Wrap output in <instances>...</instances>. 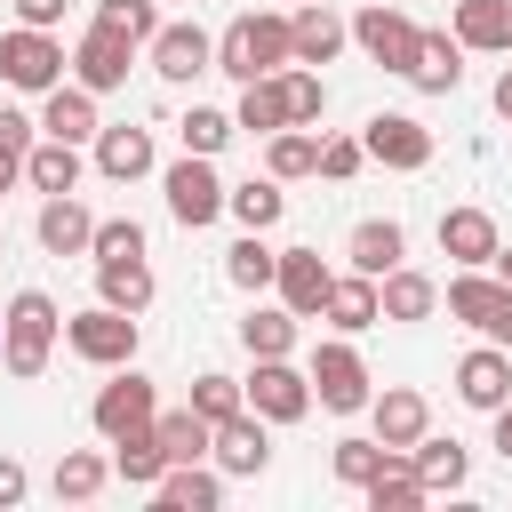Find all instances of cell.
Masks as SVG:
<instances>
[{
	"instance_id": "cell-1",
	"label": "cell",
	"mask_w": 512,
	"mask_h": 512,
	"mask_svg": "<svg viewBox=\"0 0 512 512\" xmlns=\"http://www.w3.org/2000/svg\"><path fill=\"white\" fill-rule=\"evenodd\" d=\"M56 336H64V312H56V296H48V288H16V296H8V312H0V368H8L16 384L48 376V352H56Z\"/></svg>"
},
{
	"instance_id": "cell-2",
	"label": "cell",
	"mask_w": 512,
	"mask_h": 512,
	"mask_svg": "<svg viewBox=\"0 0 512 512\" xmlns=\"http://www.w3.org/2000/svg\"><path fill=\"white\" fill-rule=\"evenodd\" d=\"M296 64V48H288V16H232L224 24V40H216V72H232L240 88L248 80H272V72H288Z\"/></svg>"
},
{
	"instance_id": "cell-3",
	"label": "cell",
	"mask_w": 512,
	"mask_h": 512,
	"mask_svg": "<svg viewBox=\"0 0 512 512\" xmlns=\"http://www.w3.org/2000/svg\"><path fill=\"white\" fill-rule=\"evenodd\" d=\"M64 344L88 360V368H128L136 360V312H120V304H88V312H72L64 320Z\"/></svg>"
},
{
	"instance_id": "cell-4",
	"label": "cell",
	"mask_w": 512,
	"mask_h": 512,
	"mask_svg": "<svg viewBox=\"0 0 512 512\" xmlns=\"http://www.w3.org/2000/svg\"><path fill=\"white\" fill-rule=\"evenodd\" d=\"M160 184H168V216H176L184 232L216 224V216H224V192H232V184L216 176V160H208V152H184V160H176Z\"/></svg>"
},
{
	"instance_id": "cell-5",
	"label": "cell",
	"mask_w": 512,
	"mask_h": 512,
	"mask_svg": "<svg viewBox=\"0 0 512 512\" xmlns=\"http://www.w3.org/2000/svg\"><path fill=\"white\" fill-rule=\"evenodd\" d=\"M304 376H312V400H320L328 416H360V408L376 400V392H368V360H360L344 336H336V344H320Z\"/></svg>"
},
{
	"instance_id": "cell-6",
	"label": "cell",
	"mask_w": 512,
	"mask_h": 512,
	"mask_svg": "<svg viewBox=\"0 0 512 512\" xmlns=\"http://www.w3.org/2000/svg\"><path fill=\"white\" fill-rule=\"evenodd\" d=\"M0 80H8V88H24V96H48V88L64 80V48H56L40 24L0 32Z\"/></svg>"
},
{
	"instance_id": "cell-7",
	"label": "cell",
	"mask_w": 512,
	"mask_h": 512,
	"mask_svg": "<svg viewBox=\"0 0 512 512\" xmlns=\"http://www.w3.org/2000/svg\"><path fill=\"white\" fill-rule=\"evenodd\" d=\"M248 408H256L264 424H304V416H312V376L288 368V360H256V376H248Z\"/></svg>"
},
{
	"instance_id": "cell-8",
	"label": "cell",
	"mask_w": 512,
	"mask_h": 512,
	"mask_svg": "<svg viewBox=\"0 0 512 512\" xmlns=\"http://www.w3.org/2000/svg\"><path fill=\"white\" fill-rule=\"evenodd\" d=\"M360 144H368V160H384V168H400V176H416V168L432 160V128H424L416 112H376V120L360 128Z\"/></svg>"
},
{
	"instance_id": "cell-9",
	"label": "cell",
	"mask_w": 512,
	"mask_h": 512,
	"mask_svg": "<svg viewBox=\"0 0 512 512\" xmlns=\"http://www.w3.org/2000/svg\"><path fill=\"white\" fill-rule=\"evenodd\" d=\"M88 416H96V432H104V440H120V432H144V424L160 416V392H152V376L120 368V376L96 392V408H88Z\"/></svg>"
},
{
	"instance_id": "cell-10",
	"label": "cell",
	"mask_w": 512,
	"mask_h": 512,
	"mask_svg": "<svg viewBox=\"0 0 512 512\" xmlns=\"http://www.w3.org/2000/svg\"><path fill=\"white\" fill-rule=\"evenodd\" d=\"M352 40H360L368 64H384V72H408V56H416V24H408L400 8H384V0H368V8L352 16Z\"/></svg>"
},
{
	"instance_id": "cell-11",
	"label": "cell",
	"mask_w": 512,
	"mask_h": 512,
	"mask_svg": "<svg viewBox=\"0 0 512 512\" xmlns=\"http://www.w3.org/2000/svg\"><path fill=\"white\" fill-rule=\"evenodd\" d=\"M456 400H464V408H480V416H496V408L512 400V352H504V344L464 352V360H456Z\"/></svg>"
},
{
	"instance_id": "cell-12",
	"label": "cell",
	"mask_w": 512,
	"mask_h": 512,
	"mask_svg": "<svg viewBox=\"0 0 512 512\" xmlns=\"http://www.w3.org/2000/svg\"><path fill=\"white\" fill-rule=\"evenodd\" d=\"M216 472H232V480H256L264 464H272V432H264V416L256 408H240V416H224L216 424Z\"/></svg>"
},
{
	"instance_id": "cell-13",
	"label": "cell",
	"mask_w": 512,
	"mask_h": 512,
	"mask_svg": "<svg viewBox=\"0 0 512 512\" xmlns=\"http://www.w3.org/2000/svg\"><path fill=\"white\" fill-rule=\"evenodd\" d=\"M128 56H136V40H120V32H104V24H88V32H80V48H72V80H80V88H96V96H112V88L128 80Z\"/></svg>"
},
{
	"instance_id": "cell-14",
	"label": "cell",
	"mask_w": 512,
	"mask_h": 512,
	"mask_svg": "<svg viewBox=\"0 0 512 512\" xmlns=\"http://www.w3.org/2000/svg\"><path fill=\"white\" fill-rule=\"evenodd\" d=\"M280 304L296 312V320H320V304H328V288H336V272L320 264V248H280Z\"/></svg>"
},
{
	"instance_id": "cell-15",
	"label": "cell",
	"mask_w": 512,
	"mask_h": 512,
	"mask_svg": "<svg viewBox=\"0 0 512 512\" xmlns=\"http://www.w3.org/2000/svg\"><path fill=\"white\" fill-rule=\"evenodd\" d=\"M152 72L160 80H200V72H216V40L200 24H160L152 32Z\"/></svg>"
},
{
	"instance_id": "cell-16",
	"label": "cell",
	"mask_w": 512,
	"mask_h": 512,
	"mask_svg": "<svg viewBox=\"0 0 512 512\" xmlns=\"http://www.w3.org/2000/svg\"><path fill=\"white\" fill-rule=\"evenodd\" d=\"M344 40H352V24H344L328 0H304V8L288 16V48H296V64H336Z\"/></svg>"
},
{
	"instance_id": "cell-17",
	"label": "cell",
	"mask_w": 512,
	"mask_h": 512,
	"mask_svg": "<svg viewBox=\"0 0 512 512\" xmlns=\"http://www.w3.org/2000/svg\"><path fill=\"white\" fill-rule=\"evenodd\" d=\"M400 80L424 88V96H448V88L464 80V40H456V32H416V56H408Z\"/></svg>"
},
{
	"instance_id": "cell-18",
	"label": "cell",
	"mask_w": 512,
	"mask_h": 512,
	"mask_svg": "<svg viewBox=\"0 0 512 512\" xmlns=\"http://www.w3.org/2000/svg\"><path fill=\"white\" fill-rule=\"evenodd\" d=\"M96 128H104V120H96V88H80V80L64 88V80H56V88H48V104H40V136L96 144Z\"/></svg>"
},
{
	"instance_id": "cell-19",
	"label": "cell",
	"mask_w": 512,
	"mask_h": 512,
	"mask_svg": "<svg viewBox=\"0 0 512 512\" xmlns=\"http://www.w3.org/2000/svg\"><path fill=\"white\" fill-rule=\"evenodd\" d=\"M496 216L488 208H440V256H456V264H496Z\"/></svg>"
},
{
	"instance_id": "cell-20",
	"label": "cell",
	"mask_w": 512,
	"mask_h": 512,
	"mask_svg": "<svg viewBox=\"0 0 512 512\" xmlns=\"http://www.w3.org/2000/svg\"><path fill=\"white\" fill-rule=\"evenodd\" d=\"M368 408H376V440H384V448H400V456H408V448L432 432V408H424V392H408V384L376 392Z\"/></svg>"
},
{
	"instance_id": "cell-21",
	"label": "cell",
	"mask_w": 512,
	"mask_h": 512,
	"mask_svg": "<svg viewBox=\"0 0 512 512\" xmlns=\"http://www.w3.org/2000/svg\"><path fill=\"white\" fill-rule=\"evenodd\" d=\"M88 240H96V216H88L72 192H48V200H40V248H48V256H88Z\"/></svg>"
},
{
	"instance_id": "cell-22",
	"label": "cell",
	"mask_w": 512,
	"mask_h": 512,
	"mask_svg": "<svg viewBox=\"0 0 512 512\" xmlns=\"http://www.w3.org/2000/svg\"><path fill=\"white\" fill-rule=\"evenodd\" d=\"M96 168H104L112 184L152 176V128H96Z\"/></svg>"
},
{
	"instance_id": "cell-23",
	"label": "cell",
	"mask_w": 512,
	"mask_h": 512,
	"mask_svg": "<svg viewBox=\"0 0 512 512\" xmlns=\"http://www.w3.org/2000/svg\"><path fill=\"white\" fill-rule=\"evenodd\" d=\"M24 184L48 200V192H80V144H64V136H40L32 152H24Z\"/></svg>"
},
{
	"instance_id": "cell-24",
	"label": "cell",
	"mask_w": 512,
	"mask_h": 512,
	"mask_svg": "<svg viewBox=\"0 0 512 512\" xmlns=\"http://www.w3.org/2000/svg\"><path fill=\"white\" fill-rule=\"evenodd\" d=\"M376 304H384V320H432V304H440V280H432V272H408V264H392V272L376 280Z\"/></svg>"
},
{
	"instance_id": "cell-25",
	"label": "cell",
	"mask_w": 512,
	"mask_h": 512,
	"mask_svg": "<svg viewBox=\"0 0 512 512\" xmlns=\"http://www.w3.org/2000/svg\"><path fill=\"white\" fill-rule=\"evenodd\" d=\"M320 320H328L336 336H360V328H376V320H384V304H376V280H368V272L336 280V288H328V304H320Z\"/></svg>"
},
{
	"instance_id": "cell-26",
	"label": "cell",
	"mask_w": 512,
	"mask_h": 512,
	"mask_svg": "<svg viewBox=\"0 0 512 512\" xmlns=\"http://www.w3.org/2000/svg\"><path fill=\"white\" fill-rule=\"evenodd\" d=\"M152 432H160V448H168V464H200L208 448H216V424L184 400V408H160L152 416Z\"/></svg>"
},
{
	"instance_id": "cell-27",
	"label": "cell",
	"mask_w": 512,
	"mask_h": 512,
	"mask_svg": "<svg viewBox=\"0 0 512 512\" xmlns=\"http://www.w3.org/2000/svg\"><path fill=\"white\" fill-rule=\"evenodd\" d=\"M456 40L480 56H504L512 48V0H456Z\"/></svg>"
},
{
	"instance_id": "cell-28",
	"label": "cell",
	"mask_w": 512,
	"mask_h": 512,
	"mask_svg": "<svg viewBox=\"0 0 512 512\" xmlns=\"http://www.w3.org/2000/svg\"><path fill=\"white\" fill-rule=\"evenodd\" d=\"M400 256H408V232H400L392 216H368V224H352V272L384 280V272H392Z\"/></svg>"
},
{
	"instance_id": "cell-29",
	"label": "cell",
	"mask_w": 512,
	"mask_h": 512,
	"mask_svg": "<svg viewBox=\"0 0 512 512\" xmlns=\"http://www.w3.org/2000/svg\"><path fill=\"white\" fill-rule=\"evenodd\" d=\"M160 472H168V448H160L152 424L112 440V480H128V488H160Z\"/></svg>"
},
{
	"instance_id": "cell-30",
	"label": "cell",
	"mask_w": 512,
	"mask_h": 512,
	"mask_svg": "<svg viewBox=\"0 0 512 512\" xmlns=\"http://www.w3.org/2000/svg\"><path fill=\"white\" fill-rule=\"evenodd\" d=\"M224 280L248 288V296H264V288L280 280V248H264V232H240V240L224 248Z\"/></svg>"
},
{
	"instance_id": "cell-31",
	"label": "cell",
	"mask_w": 512,
	"mask_h": 512,
	"mask_svg": "<svg viewBox=\"0 0 512 512\" xmlns=\"http://www.w3.org/2000/svg\"><path fill=\"white\" fill-rule=\"evenodd\" d=\"M152 496H160V512H216L224 480H216V472H200V464H168Z\"/></svg>"
},
{
	"instance_id": "cell-32",
	"label": "cell",
	"mask_w": 512,
	"mask_h": 512,
	"mask_svg": "<svg viewBox=\"0 0 512 512\" xmlns=\"http://www.w3.org/2000/svg\"><path fill=\"white\" fill-rule=\"evenodd\" d=\"M224 208L240 216V232H272V224H280V208H288V192H280V176H248V184H232V192H224Z\"/></svg>"
},
{
	"instance_id": "cell-33",
	"label": "cell",
	"mask_w": 512,
	"mask_h": 512,
	"mask_svg": "<svg viewBox=\"0 0 512 512\" xmlns=\"http://www.w3.org/2000/svg\"><path fill=\"white\" fill-rule=\"evenodd\" d=\"M360 496H368V512H416V504H432V488L416 480V464H408V456H392Z\"/></svg>"
},
{
	"instance_id": "cell-34",
	"label": "cell",
	"mask_w": 512,
	"mask_h": 512,
	"mask_svg": "<svg viewBox=\"0 0 512 512\" xmlns=\"http://www.w3.org/2000/svg\"><path fill=\"white\" fill-rule=\"evenodd\" d=\"M232 120H240L248 136H280V128H288V88H280V72H272V80H248Z\"/></svg>"
},
{
	"instance_id": "cell-35",
	"label": "cell",
	"mask_w": 512,
	"mask_h": 512,
	"mask_svg": "<svg viewBox=\"0 0 512 512\" xmlns=\"http://www.w3.org/2000/svg\"><path fill=\"white\" fill-rule=\"evenodd\" d=\"M96 296H104V304H120V312H144V304H152V264H144V256L96 264Z\"/></svg>"
},
{
	"instance_id": "cell-36",
	"label": "cell",
	"mask_w": 512,
	"mask_h": 512,
	"mask_svg": "<svg viewBox=\"0 0 512 512\" xmlns=\"http://www.w3.org/2000/svg\"><path fill=\"white\" fill-rule=\"evenodd\" d=\"M240 344H248L256 360H288V344H296V312H288V304H256V312L240 320Z\"/></svg>"
},
{
	"instance_id": "cell-37",
	"label": "cell",
	"mask_w": 512,
	"mask_h": 512,
	"mask_svg": "<svg viewBox=\"0 0 512 512\" xmlns=\"http://www.w3.org/2000/svg\"><path fill=\"white\" fill-rule=\"evenodd\" d=\"M264 168L288 184V176H320V136L312 128H280V136H264Z\"/></svg>"
},
{
	"instance_id": "cell-38",
	"label": "cell",
	"mask_w": 512,
	"mask_h": 512,
	"mask_svg": "<svg viewBox=\"0 0 512 512\" xmlns=\"http://www.w3.org/2000/svg\"><path fill=\"white\" fill-rule=\"evenodd\" d=\"M104 480H112V456H96V448H64L56 456V496L64 504H88Z\"/></svg>"
},
{
	"instance_id": "cell-39",
	"label": "cell",
	"mask_w": 512,
	"mask_h": 512,
	"mask_svg": "<svg viewBox=\"0 0 512 512\" xmlns=\"http://www.w3.org/2000/svg\"><path fill=\"white\" fill-rule=\"evenodd\" d=\"M408 464H416V480H424L432 496H440V488H464V448H456V440H432V432H424V440L408 448Z\"/></svg>"
},
{
	"instance_id": "cell-40",
	"label": "cell",
	"mask_w": 512,
	"mask_h": 512,
	"mask_svg": "<svg viewBox=\"0 0 512 512\" xmlns=\"http://www.w3.org/2000/svg\"><path fill=\"white\" fill-rule=\"evenodd\" d=\"M280 88H288V128H320V112H328V80H320L312 64H296V72H280Z\"/></svg>"
},
{
	"instance_id": "cell-41",
	"label": "cell",
	"mask_w": 512,
	"mask_h": 512,
	"mask_svg": "<svg viewBox=\"0 0 512 512\" xmlns=\"http://www.w3.org/2000/svg\"><path fill=\"white\" fill-rule=\"evenodd\" d=\"M232 128H240V120H232V112H216V104H192V112L176 120V136H184V152H208V160H216V152L232 144Z\"/></svg>"
},
{
	"instance_id": "cell-42",
	"label": "cell",
	"mask_w": 512,
	"mask_h": 512,
	"mask_svg": "<svg viewBox=\"0 0 512 512\" xmlns=\"http://www.w3.org/2000/svg\"><path fill=\"white\" fill-rule=\"evenodd\" d=\"M192 408H200L208 424H224V416H240V408H248V384H240V376H224V368H208V376H192Z\"/></svg>"
},
{
	"instance_id": "cell-43",
	"label": "cell",
	"mask_w": 512,
	"mask_h": 512,
	"mask_svg": "<svg viewBox=\"0 0 512 512\" xmlns=\"http://www.w3.org/2000/svg\"><path fill=\"white\" fill-rule=\"evenodd\" d=\"M392 456H400V448H384V440H336V456H328V464H336V480H344V488H368Z\"/></svg>"
},
{
	"instance_id": "cell-44",
	"label": "cell",
	"mask_w": 512,
	"mask_h": 512,
	"mask_svg": "<svg viewBox=\"0 0 512 512\" xmlns=\"http://www.w3.org/2000/svg\"><path fill=\"white\" fill-rule=\"evenodd\" d=\"M96 24H104V32H120V40H136V48H152L160 8H152V0H96Z\"/></svg>"
},
{
	"instance_id": "cell-45",
	"label": "cell",
	"mask_w": 512,
	"mask_h": 512,
	"mask_svg": "<svg viewBox=\"0 0 512 512\" xmlns=\"http://www.w3.org/2000/svg\"><path fill=\"white\" fill-rule=\"evenodd\" d=\"M88 256H96V264L144 256V224H136V216H104V224H96V240H88Z\"/></svg>"
},
{
	"instance_id": "cell-46",
	"label": "cell",
	"mask_w": 512,
	"mask_h": 512,
	"mask_svg": "<svg viewBox=\"0 0 512 512\" xmlns=\"http://www.w3.org/2000/svg\"><path fill=\"white\" fill-rule=\"evenodd\" d=\"M360 160H368V144H360V136H320V176H328V184H352V176H360Z\"/></svg>"
},
{
	"instance_id": "cell-47",
	"label": "cell",
	"mask_w": 512,
	"mask_h": 512,
	"mask_svg": "<svg viewBox=\"0 0 512 512\" xmlns=\"http://www.w3.org/2000/svg\"><path fill=\"white\" fill-rule=\"evenodd\" d=\"M32 128H40V120H24V112H8V104H0V160H24V152L40 144Z\"/></svg>"
},
{
	"instance_id": "cell-48",
	"label": "cell",
	"mask_w": 512,
	"mask_h": 512,
	"mask_svg": "<svg viewBox=\"0 0 512 512\" xmlns=\"http://www.w3.org/2000/svg\"><path fill=\"white\" fill-rule=\"evenodd\" d=\"M480 336H488V344H504V352H512V280H504V296H496V312H488V320H480Z\"/></svg>"
},
{
	"instance_id": "cell-49",
	"label": "cell",
	"mask_w": 512,
	"mask_h": 512,
	"mask_svg": "<svg viewBox=\"0 0 512 512\" xmlns=\"http://www.w3.org/2000/svg\"><path fill=\"white\" fill-rule=\"evenodd\" d=\"M24 488H32V480H24V464H16V456H0V504H24Z\"/></svg>"
},
{
	"instance_id": "cell-50",
	"label": "cell",
	"mask_w": 512,
	"mask_h": 512,
	"mask_svg": "<svg viewBox=\"0 0 512 512\" xmlns=\"http://www.w3.org/2000/svg\"><path fill=\"white\" fill-rule=\"evenodd\" d=\"M16 16H24V24H40V32H48V24H56V16H64V0H16Z\"/></svg>"
},
{
	"instance_id": "cell-51",
	"label": "cell",
	"mask_w": 512,
	"mask_h": 512,
	"mask_svg": "<svg viewBox=\"0 0 512 512\" xmlns=\"http://www.w3.org/2000/svg\"><path fill=\"white\" fill-rule=\"evenodd\" d=\"M496 456H504V464H512V400H504V408H496Z\"/></svg>"
},
{
	"instance_id": "cell-52",
	"label": "cell",
	"mask_w": 512,
	"mask_h": 512,
	"mask_svg": "<svg viewBox=\"0 0 512 512\" xmlns=\"http://www.w3.org/2000/svg\"><path fill=\"white\" fill-rule=\"evenodd\" d=\"M496 112H504V120H512V64H504V72H496Z\"/></svg>"
},
{
	"instance_id": "cell-53",
	"label": "cell",
	"mask_w": 512,
	"mask_h": 512,
	"mask_svg": "<svg viewBox=\"0 0 512 512\" xmlns=\"http://www.w3.org/2000/svg\"><path fill=\"white\" fill-rule=\"evenodd\" d=\"M16 176H24V160H0V192H8V184H16Z\"/></svg>"
},
{
	"instance_id": "cell-54",
	"label": "cell",
	"mask_w": 512,
	"mask_h": 512,
	"mask_svg": "<svg viewBox=\"0 0 512 512\" xmlns=\"http://www.w3.org/2000/svg\"><path fill=\"white\" fill-rule=\"evenodd\" d=\"M496 280H512V248H496Z\"/></svg>"
}]
</instances>
